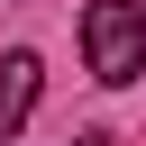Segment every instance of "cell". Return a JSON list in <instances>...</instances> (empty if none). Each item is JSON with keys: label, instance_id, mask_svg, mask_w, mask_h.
I'll return each instance as SVG.
<instances>
[{"label": "cell", "instance_id": "3", "mask_svg": "<svg viewBox=\"0 0 146 146\" xmlns=\"http://www.w3.org/2000/svg\"><path fill=\"white\" fill-rule=\"evenodd\" d=\"M73 146H119V137H100V128H91V137H73Z\"/></svg>", "mask_w": 146, "mask_h": 146}, {"label": "cell", "instance_id": "2", "mask_svg": "<svg viewBox=\"0 0 146 146\" xmlns=\"http://www.w3.org/2000/svg\"><path fill=\"white\" fill-rule=\"evenodd\" d=\"M36 91H46V64L27 55V46H9L0 55V146L27 128V110H36Z\"/></svg>", "mask_w": 146, "mask_h": 146}, {"label": "cell", "instance_id": "1", "mask_svg": "<svg viewBox=\"0 0 146 146\" xmlns=\"http://www.w3.org/2000/svg\"><path fill=\"white\" fill-rule=\"evenodd\" d=\"M82 64H91V82H137L146 73V9L137 0H91L82 9Z\"/></svg>", "mask_w": 146, "mask_h": 146}]
</instances>
